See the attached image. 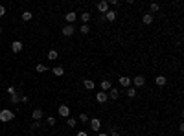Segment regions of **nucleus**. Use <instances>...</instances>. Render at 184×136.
I'll return each mask as SVG.
<instances>
[{
	"mask_svg": "<svg viewBox=\"0 0 184 136\" xmlns=\"http://www.w3.org/2000/svg\"><path fill=\"white\" fill-rule=\"evenodd\" d=\"M13 118H15V114H13L9 108H4V110H0V121H11Z\"/></svg>",
	"mask_w": 184,
	"mask_h": 136,
	"instance_id": "f257e3e1",
	"label": "nucleus"
},
{
	"mask_svg": "<svg viewBox=\"0 0 184 136\" xmlns=\"http://www.w3.org/2000/svg\"><path fill=\"white\" fill-rule=\"evenodd\" d=\"M61 33H63L65 37H72L74 33H76V28H74V24H66V26H63Z\"/></svg>",
	"mask_w": 184,
	"mask_h": 136,
	"instance_id": "f03ea898",
	"label": "nucleus"
},
{
	"mask_svg": "<svg viewBox=\"0 0 184 136\" xmlns=\"http://www.w3.org/2000/svg\"><path fill=\"white\" fill-rule=\"evenodd\" d=\"M88 123H90V129H92L94 132H99V129H101L99 118H90V120H88Z\"/></svg>",
	"mask_w": 184,
	"mask_h": 136,
	"instance_id": "7ed1b4c3",
	"label": "nucleus"
},
{
	"mask_svg": "<svg viewBox=\"0 0 184 136\" xmlns=\"http://www.w3.org/2000/svg\"><path fill=\"white\" fill-rule=\"evenodd\" d=\"M131 83H133L136 88H140V86L146 85V77H144V76H136L134 79H131Z\"/></svg>",
	"mask_w": 184,
	"mask_h": 136,
	"instance_id": "20e7f679",
	"label": "nucleus"
},
{
	"mask_svg": "<svg viewBox=\"0 0 184 136\" xmlns=\"http://www.w3.org/2000/svg\"><path fill=\"white\" fill-rule=\"evenodd\" d=\"M22 48H24V46H22L20 40H13V42H11V52L13 53H20V52H22Z\"/></svg>",
	"mask_w": 184,
	"mask_h": 136,
	"instance_id": "39448f33",
	"label": "nucleus"
},
{
	"mask_svg": "<svg viewBox=\"0 0 184 136\" xmlns=\"http://www.w3.org/2000/svg\"><path fill=\"white\" fill-rule=\"evenodd\" d=\"M116 11H114V9H109L107 13H105V15H103V18L107 20V22H114V20H116Z\"/></svg>",
	"mask_w": 184,
	"mask_h": 136,
	"instance_id": "423d86ee",
	"label": "nucleus"
},
{
	"mask_svg": "<svg viewBox=\"0 0 184 136\" xmlns=\"http://www.w3.org/2000/svg\"><path fill=\"white\" fill-rule=\"evenodd\" d=\"M59 116L70 118V107H68V105H61V107H59Z\"/></svg>",
	"mask_w": 184,
	"mask_h": 136,
	"instance_id": "0eeeda50",
	"label": "nucleus"
},
{
	"mask_svg": "<svg viewBox=\"0 0 184 136\" xmlns=\"http://www.w3.org/2000/svg\"><path fill=\"white\" fill-rule=\"evenodd\" d=\"M76 18H77V13H74V11H68L66 15H65L66 24H74V22H76Z\"/></svg>",
	"mask_w": 184,
	"mask_h": 136,
	"instance_id": "6e6552de",
	"label": "nucleus"
},
{
	"mask_svg": "<svg viewBox=\"0 0 184 136\" xmlns=\"http://www.w3.org/2000/svg\"><path fill=\"white\" fill-rule=\"evenodd\" d=\"M118 83H120V86H124V88H129V86H131V77H127V76H121V77L118 79Z\"/></svg>",
	"mask_w": 184,
	"mask_h": 136,
	"instance_id": "1a4fd4ad",
	"label": "nucleus"
},
{
	"mask_svg": "<svg viewBox=\"0 0 184 136\" xmlns=\"http://www.w3.org/2000/svg\"><path fill=\"white\" fill-rule=\"evenodd\" d=\"M96 99H98V103H107V99H109V96H107V92H103V90H99V92L96 94Z\"/></svg>",
	"mask_w": 184,
	"mask_h": 136,
	"instance_id": "9d476101",
	"label": "nucleus"
},
{
	"mask_svg": "<svg viewBox=\"0 0 184 136\" xmlns=\"http://www.w3.org/2000/svg\"><path fill=\"white\" fill-rule=\"evenodd\" d=\"M109 9H111L109 2H99V4H98V11H99V13H103V15H105V13H107Z\"/></svg>",
	"mask_w": 184,
	"mask_h": 136,
	"instance_id": "9b49d317",
	"label": "nucleus"
},
{
	"mask_svg": "<svg viewBox=\"0 0 184 136\" xmlns=\"http://www.w3.org/2000/svg\"><path fill=\"white\" fill-rule=\"evenodd\" d=\"M83 86H85V90H94V88H96L92 79H83Z\"/></svg>",
	"mask_w": 184,
	"mask_h": 136,
	"instance_id": "f8f14e48",
	"label": "nucleus"
},
{
	"mask_svg": "<svg viewBox=\"0 0 184 136\" xmlns=\"http://www.w3.org/2000/svg\"><path fill=\"white\" fill-rule=\"evenodd\" d=\"M153 20H155V17L151 15V13H146L144 17H142V22H144L146 26H149V24H153Z\"/></svg>",
	"mask_w": 184,
	"mask_h": 136,
	"instance_id": "ddd939ff",
	"label": "nucleus"
},
{
	"mask_svg": "<svg viewBox=\"0 0 184 136\" xmlns=\"http://www.w3.org/2000/svg\"><path fill=\"white\" fill-rule=\"evenodd\" d=\"M101 90H103V92H109V90H111V88H112V83H111V81H109V79H105V81H101Z\"/></svg>",
	"mask_w": 184,
	"mask_h": 136,
	"instance_id": "4468645a",
	"label": "nucleus"
},
{
	"mask_svg": "<svg viewBox=\"0 0 184 136\" xmlns=\"http://www.w3.org/2000/svg\"><path fill=\"white\" fill-rule=\"evenodd\" d=\"M79 18H81V22H83V24H88V20H90V13H88V11H83V13H81V15H77Z\"/></svg>",
	"mask_w": 184,
	"mask_h": 136,
	"instance_id": "2eb2a0df",
	"label": "nucleus"
},
{
	"mask_svg": "<svg viewBox=\"0 0 184 136\" xmlns=\"http://www.w3.org/2000/svg\"><path fill=\"white\" fill-rule=\"evenodd\" d=\"M31 118L35 120V121H39L40 118H43V110H40V108H35V110L31 112Z\"/></svg>",
	"mask_w": 184,
	"mask_h": 136,
	"instance_id": "dca6fc26",
	"label": "nucleus"
},
{
	"mask_svg": "<svg viewBox=\"0 0 184 136\" xmlns=\"http://www.w3.org/2000/svg\"><path fill=\"white\" fill-rule=\"evenodd\" d=\"M155 83L158 85V86H164L166 83H168V79L164 77V76H156V79H155Z\"/></svg>",
	"mask_w": 184,
	"mask_h": 136,
	"instance_id": "f3484780",
	"label": "nucleus"
},
{
	"mask_svg": "<svg viewBox=\"0 0 184 136\" xmlns=\"http://www.w3.org/2000/svg\"><path fill=\"white\" fill-rule=\"evenodd\" d=\"M53 74H55V76L57 77H61V76H65V68L63 66H55V68H53V70H52Z\"/></svg>",
	"mask_w": 184,
	"mask_h": 136,
	"instance_id": "a211bd4d",
	"label": "nucleus"
},
{
	"mask_svg": "<svg viewBox=\"0 0 184 136\" xmlns=\"http://www.w3.org/2000/svg\"><path fill=\"white\" fill-rule=\"evenodd\" d=\"M109 96H111V99H118V98H120L118 88H111V90H109Z\"/></svg>",
	"mask_w": 184,
	"mask_h": 136,
	"instance_id": "6ab92c4d",
	"label": "nucleus"
},
{
	"mask_svg": "<svg viewBox=\"0 0 184 136\" xmlns=\"http://www.w3.org/2000/svg\"><path fill=\"white\" fill-rule=\"evenodd\" d=\"M20 17H22V20H24V22H28V20H31L33 13H31V11H24V13H22V15H20Z\"/></svg>",
	"mask_w": 184,
	"mask_h": 136,
	"instance_id": "aec40b11",
	"label": "nucleus"
},
{
	"mask_svg": "<svg viewBox=\"0 0 184 136\" xmlns=\"http://www.w3.org/2000/svg\"><path fill=\"white\" fill-rule=\"evenodd\" d=\"M57 57H59L57 50H50V52H48V59H50V61H55Z\"/></svg>",
	"mask_w": 184,
	"mask_h": 136,
	"instance_id": "412c9836",
	"label": "nucleus"
},
{
	"mask_svg": "<svg viewBox=\"0 0 184 136\" xmlns=\"http://www.w3.org/2000/svg\"><path fill=\"white\" fill-rule=\"evenodd\" d=\"M66 125L70 127V129H74V127L77 125V120H76V118H68V120H66Z\"/></svg>",
	"mask_w": 184,
	"mask_h": 136,
	"instance_id": "4be33fe9",
	"label": "nucleus"
},
{
	"mask_svg": "<svg viewBox=\"0 0 184 136\" xmlns=\"http://www.w3.org/2000/svg\"><path fill=\"white\" fill-rule=\"evenodd\" d=\"M77 30H79L81 33H83V35H87V33H88V31H90V28H88V24H81V26H79V28H77Z\"/></svg>",
	"mask_w": 184,
	"mask_h": 136,
	"instance_id": "5701e85b",
	"label": "nucleus"
},
{
	"mask_svg": "<svg viewBox=\"0 0 184 136\" xmlns=\"http://www.w3.org/2000/svg\"><path fill=\"white\" fill-rule=\"evenodd\" d=\"M127 98H136V88H127Z\"/></svg>",
	"mask_w": 184,
	"mask_h": 136,
	"instance_id": "b1692460",
	"label": "nucleus"
},
{
	"mask_svg": "<svg viewBox=\"0 0 184 136\" xmlns=\"http://www.w3.org/2000/svg\"><path fill=\"white\" fill-rule=\"evenodd\" d=\"M77 120L81 121V123H87V121H88V120H90V118H88V116H87V114H85V112H81V114H79V118H77Z\"/></svg>",
	"mask_w": 184,
	"mask_h": 136,
	"instance_id": "393cba45",
	"label": "nucleus"
},
{
	"mask_svg": "<svg viewBox=\"0 0 184 136\" xmlns=\"http://www.w3.org/2000/svg\"><path fill=\"white\" fill-rule=\"evenodd\" d=\"M35 70H37L39 74H43V72H46V70H48V68H46V64H40V63H39V64L35 66Z\"/></svg>",
	"mask_w": 184,
	"mask_h": 136,
	"instance_id": "a878e982",
	"label": "nucleus"
},
{
	"mask_svg": "<svg viewBox=\"0 0 184 136\" xmlns=\"http://www.w3.org/2000/svg\"><path fill=\"white\" fill-rule=\"evenodd\" d=\"M149 9H151V13H156V11H158V9H160V6H158V4H156V2H153L151 6H149Z\"/></svg>",
	"mask_w": 184,
	"mask_h": 136,
	"instance_id": "bb28decb",
	"label": "nucleus"
},
{
	"mask_svg": "<svg viewBox=\"0 0 184 136\" xmlns=\"http://www.w3.org/2000/svg\"><path fill=\"white\" fill-rule=\"evenodd\" d=\"M11 103H20V96H18L17 92H15V94L11 96Z\"/></svg>",
	"mask_w": 184,
	"mask_h": 136,
	"instance_id": "cd10ccee",
	"label": "nucleus"
},
{
	"mask_svg": "<svg viewBox=\"0 0 184 136\" xmlns=\"http://www.w3.org/2000/svg\"><path fill=\"white\" fill-rule=\"evenodd\" d=\"M46 121H48V125H50V127H53V125H55V121H57V120L53 118V116H48V118H46Z\"/></svg>",
	"mask_w": 184,
	"mask_h": 136,
	"instance_id": "c85d7f7f",
	"label": "nucleus"
},
{
	"mask_svg": "<svg viewBox=\"0 0 184 136\" xmlns=\"http://www.w3.org/2000/svg\"><path fill=\"white\" fill-rule=\"evenodd\" d=\"M39 127H40V123H39V121H33V123H31V131H37Z\"/></svg>",
	"mask_w": 184,
	"mask_h": 136,
	"instance_id": "c756f323",
	"label": "nucleus"
},
{
	"mask_svg": "<svg viewBox=\"0 0 184 136\" xmlns=\"http://www.w3.org/2000/svg\"><path fill=\"white\" fill-rule=\"evenodd\" d=\"M15 92H17V88H15V86H9V88H8V94H9V96H13Z\"/></svg>",
	"mask_w": 184,
	"mask_h": 136,
	"instance_id": "7c9ffc66",
	"label": "nucleus"
},
{
	"mask_svg": "<svg viewBox=\"0 0 184 136\" xmlns=\"http://www.w3.org/2000/svg\"><path fill=\"white\" fill-rule=\"evenodd\" d=\"M0 17H6V8L4 6H0Z\"/></svg>",
	"mask_w": 184,
	"mask_h": 136,
	"instance_id": "2f4dec72",
	"label": "nucleus"
},
{
	"mask_svg": "<svg viewBox=\"0 0 184 136\" xmlns=\"http://www.w3.org/2000/svg\"><path fill=\"white\" fill-rule=\"evenodd\" d=\"M20 103H28V96H20Z\"/></svg>",
	"mask_w": 184,
	"mask_h": 136,
	"instance_id": "473e14b6",
	"label": "nucleus"
},
{
	"mask_svg": "<svg viewBox=\"0 0 184 136\" xmlns=\"http://www.w3.org/2000/svg\"><path fill=\"white\" fill-rule=\"evenodd\" d=\"M109 136H120V132L114 131V129H111V134H109Z\"/></svg>",
	"mask_w": 184,
	"mask_h": 136,
	"instance_id": "72a5a7b5",
	"label": "nucleus"
},
{
	"mask_svg": "<svg viewBox=\"0 0 184 136\" xmlns=\"http://www.w3.org/2000/svg\"><path fill=\"white\" fill-rule=\"evenodd\" d=\"M77 136H88V132H85V131H79V132H77Z\"/></svg>",
	"mask_w": 184,
	"mask_h": 136,
	"instance_id": "f704fd0d",
	"label": "nucleus"
},
{
	"mask_svg": "<svg viewBox=\"0 0 184 136\" xmlns=\"http://www.w3.org/2000/svg\"><path fill=\"white\" fill-rule=\"evenodd\" d=\"M98 136H109L107 132H98Z\"/></svg>",
	"mask_w": 184,
	"mask_h": 136,
	"instance_id": "c9c22d12",
	"label": "nucleus"
},
{
	"mask_svg": "<svg viewBox=\"0 0 184 136\" xmlns=\"http://www.w3.org/2000/svg\"><path fill=\"white\" fill-rule=\"evenodd\" d=\"M0 33H2V26H0Z\"/></svg>",
	"mask_w": 184,
	"mask_h": 136,
	"instance_id": "e433bc0d",
	"label": "nucleus"
}]
</instances>
